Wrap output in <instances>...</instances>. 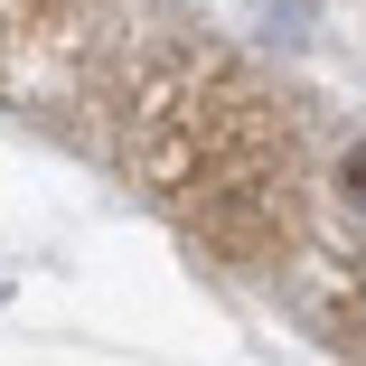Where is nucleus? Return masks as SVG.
I'll return each mask as SVG.
<instances>
[{
  "mask_svg": "<svg viewBox=\"0 0 366 366\" xmlns=\"http://www.w3.org/2000/svg\"><path fill=\"white\" fill-rule=\"evenodd\" d=\"M338 188H347V207L366 216V141H347V160H338Z\"/></svg>",
  "mask_w": 366,
  "mask_h": 366,
  "instance_id": "obj_1",
  "label": "nucleus"
}]
</instances>
